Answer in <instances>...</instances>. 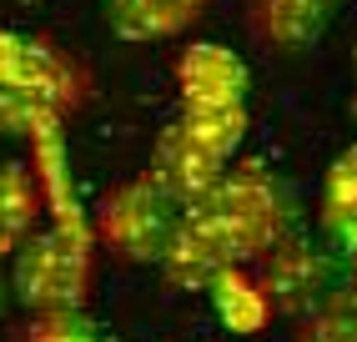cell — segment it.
<instances>
[{
    "label": "cell",
    "mask_w": 357,
    "mask_h": 342,
    "mask_svg": "<svg viewBox=\"0 0 357 342\" xmlns=\"http://www.w3.org/2000/svg\"><path fill=\"white\" fill-rule=\"evenodd\" d=\"M322 232H332V227H342L347 216L357 211V146H347V151L332 161V171H327V181H322Z\"/></svg>",
    "instance_id": "16"
},
{
    "label": "cell",
    "mask_w": 357,
    "mask_h": 342,
    "mask_svg": "<svg viewBox=\"0 0 357 342\" xmlns=\"http://www.w3.org/2000/svg\"><path fill=\"white\" fill-rule=\"evenodd\" d=\"M40 211H45V186L36 166L0 161V257H10L40 227Z\"/></svg>",
    "instance_id": "11"
},
{
    "label": "cell",
    "mask_w": 357,
    "mask_h": 342,
    "mask_svg": "<svg viewBox=\"0 0 357 342\" xmlns=\"http://www.w3.org/2000/svg\"><path fill=\"white\" fill-rule=\"evenodd\" d=\"M332 15H337V0H252L257 36L282 51H302V45L322 40Z\"/></svg>",
    "instance_id": "9"
},
{
    "label": "cell",
    "mask_w": 357,
    "mask_h": 342,
    "mask_svg": "<svg viewBox=\"0 0 357 342\" xmlns=\"http://www.w3.org/2000/svg\"><path fill=\"white\" fill-rule=\"evenodd\" d=\"M176 126L192 136L202 151H211L217 161H236V151H242L247 141V101H181V116Z\"/></svg>",
    "instance_id": "12"
},
{
    "label": "cell",
    "mask_w": 357,
    "mask_h": 342,
    "mask_svg": "<svg viewBox=\"0 0 357 342\" xmlns=\"http://www.w3.org/2000/svg\"><path fill=\"white\" fill-rule=\"evenodd\" d=\"M161 272H166V282H176V287H186V292H206L211 282H217L227 267H236L231 262V252L222 247V237L211 232V222L197 211V207H186L181 216H176V232H172V241H166V252H161Z\"/></svg>",
    "instance_id": "6"
},
{
    "label": "cell",
    "mask_w": 357,
    "mask_h": 342,
    "mask_svg": "<svg viewBox=\"0 0 357 342\" xmlns=\"http://www.w3.org/2000/svg\"><path fill=\"white\" fill-rule=\"evenodd\" d=\"M26 56H31V36L0 31V86H20V76H26Z\"/></svg>",
    "instance_id": "18"
},
{
    "label": "cell",
    "mask_w": 357,
    "mask_h": 342,
    "mask_svg": "<svg viewBox=\"0 0 357 342\" xmlns=\"http://www.w3.org/2000/svg\"><path fill=\"white\" fill-rule=\"evenodd\" d=\"M6 297H10V282L0 277V312H6Z\"/></svg>",
    "instance_id": "20"
},
{
    "label": "cell",
    "mask_w": 357,
    "mask_h": 342,
    "mask_svg": "<svg viewBox=\"0 0 357 342\" xmlns=\"http://www.w3.org/2000/svg\"><path fill=\"white\" fill-rule=\"evenodd\" d=\"M206 0H106V26L121 40H172L197 26Z\"/></svg>",
    "instance_id": "10"
},
{
    "label": "cell",
    "mask_w": 357,
    "mask_h": 342,
    "mask_svg": "<svg viewBox=\"0 0 357 342\" xmlns=\"http://www.w3.org/2000/svg\"><path fill=\"white\" fill-rule=\"evenodd\" d=\"M327 247H332V257H337L342 277L357 282V211L347 216L342 227H332V232H327Z\"/></svg>",
    "instance_id": "19"
},
{
    "label": "cell",
    "mask_w": 357,
    "mask_h": 342,
    "mask_svg": "<svg viewBox=\"0 0 357 342\" xmlns=\"http://www.w3.org/2000/svg\"><path fill=\"white\" fill-rule=\"evenodd\" d=\"M15 342H101V327L86 307L61 312H31V322L15 332Z\"/></svg>",
    "instance_id": "15"
},
{
    "label": "cell",
    "mask_w": 357,
    "mask_h": 342,
    "mask_svg": "<svg viewBox=\"0 0 357 342\" xmlns=\"http://www.w3.org/2000/svg\"><path fill=\"white\" fill-rule=\"evenodd\" d=\"M20 91H31V96H40V101L51 106V111L70 116V111H81V106H86V96H91V70H86L76 56H66L61 45L31 36V56H26V76H20Z\"/></svg>",
    "instance_id": "8"
},
{
    "label": "cell",
    "mask_w": 357,
    "mask_h": 342,
    "mask_svg": "<svg viewBox=\"0 0 357 342\" xmlns=\"http://www.w3.org/2000/svg\"><path fill=\"white\" fill-rule=\"evenodd\" d=\"M197 211L211 222V232L222 237V247L231 252L236 267H247L261 252H272L277 241L297 227L292 186L261 161H231L222 171V181L211 186V197L197 202Z\"/></svg>",
    "instance_id": "1"
},
{
    "label": "cell",
    "mask_w": 357,
    "mask_h": 342,
    "mask_svg": "<svg viewBox=\"0 0 357 342\" xmlns=\"http://www.w3.org/2000/svg\"><path fill=\"white\" fill-rule=\"evenodd\" d=\"M352 111H357V96H352Z\"/></svg>",
    "instance_id": "22"
},
{
    "label": "cell",
    "mask_w": 357,
    "mask_h": 342,
    "mask_svg": "<svg viewBox=\"0 0 357 342\" xmlns=\"http://www.w3.org/2000/svg\"><path fill=\"white\" fill-rule=\"evenodd\" d=\"M252 277L261 287V297H267V307L282 312V317H307L312 307H322L327 297H337V287L347 282L327 241L302 237L297 227L282 237L272 252L257 257V272Z\"/></svg>",
    "instance_id": "3"
},
{
    "label": "cell",
    "mask_w": 357,
    "mask_h": 342,
    "mask_svg": "<svg viewBox=\"0 0 357 342\" xmlns=\"http://www.w3.org/2000/svg\"><path fill=\"white\" fill-rule=\"evenodd\" d=\"M247 61L217 40H192L176 56L181 101H247Z\"/></svg>",
    "instance_id": "7"
},
{
    "label": "cell",
    "mask_w": 357,
    "mask_h": 342,
    "mask_svg": "<svg viewBox=\"0 0 357 342\" xmlns=\"http://www.w3.org/2000/svg\"><path fill=\"white\" fill-rule=\"evenodd\" d=\"M222 171H227V161L202 151V146L172 121V126L156 136V146H151V171L146 177L186 211V207H197V202L211 197V186L222 181Z\"/></svg>",
    "instance_id": "5"
},
{
    "label": "cell",
    "mask_w": 357,
    "mask_h": 342,
    "mask_svg": "<svg viewBox=\"0 0 357 342\" xmlns=\"http://www.w3.org/2000/svg\"><path fill=\"white\" fill-rule=\"evenodd\" d=\"M176 216H181V207L151 177H136V181H121L116 191H106V202L96 207V237L121 262L156 267L176 232Z\"/></svg>",
    "instance_id": "4"
},
{
    "label": "cell",
    "mask_w": 357,
    "mask_h": 342,
    "mask_svg": "<svg viewBox=\"0 0 357 342\" xmlns=\"http://www.w3.org/2000/svg\"><path fill=\"white\" fill-rule=\"evenodd\" d=\"M297 322H302L297 342H357V302L337 292V297H327Z\"/></svg>",
    "instance_id": "17"
},
{
    "label": "cell",
    "mask_w": 357,
    "mask_h": 342,
    "mask_svg": "<svg viewBox=\"0 0 357 342\" xmlns=\"http://www.w3.org/2000/svg\"><path fill=\"white\" fill-rule=\"evenodd\" d=\"M206 297H211L217 322L227 332H236V337L261 332V327H267V317H272V307H267V297H261V287H257V277L247 272V267H227V272L206 287Z\"/></svg>",
    "instance_id": "13"
},
{
    "label": "cell",
    "mask_w": 357,
    "mask_h": 342,
    "mask_svg": "<svg viewBox=\"0 0 357 342\" xmlns=\"http://www.w3.org/2000/svg\"><path fill=\"white\" fill-rule=\"evenodd\" d=\"M352 302H357V287H352Z\"/></svg>",
    "instance_id": "21"
},
{
    "label": "cell",
    "mask_w": 357,
    "mask_h": 342,
    "mask_svg": "<svg viewBox=\"0 0 357 342\" xmlns=\"http://www.w3.org/2000/svg\"><path fill=\"white\" fill-rule=\"evenodd\" d=\"M0 131L6 136H31V141H51L61 131V111H51L40 96L20 91V86H0Z\"/></svg>",
    "instance_id": "14"
},
{
    "label": "cell",
    "mask_w": 357,
    "mask_h": 342,
    "mask_svg": "<svg viewBox=\"0 0 357 342\" xmlns=\"http://www.w3.org/2000/svg\"><path fill=\"white\" fill-rule=\"evenodd\" d=\"M10 297L26 312L86 307L91 297V247L70 227H36L10 252Z\"/></svg>",
    "instance_id": "2"
}]
</instances>
